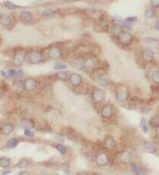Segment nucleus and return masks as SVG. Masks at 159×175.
<instances>
[{
	"label": "nucleus",
	"instance_id": "18",
	"mask_svg": "<svg viewBox=\"0 0 159 175\" xmlns=\"http://www.w3.org/2000/svg\"><path fill=\"white\" fill-rule=\"evenodd\" d=\"M14 129V125H13L12 124H9V123H8V124H5L2 127V133L4 135L6 136L9 135V134H11V133L13 132Z\"/></svg>",
	"mask_w": 159,
	"mask_h": 175
},
{
	"label": "nucleus",
	"instance_id": "34",
	"mask_svg": "<svg viewBox=\"0 0 159 175\" xmlns=\"http://www.w3.org/2000/svg\"><path fill=\"white\" fill-rule=\"evenodd\" d=\"M152 80L155 83H158L159 82V72L158 70H155L152 73Z\"/></svg>",
	"mask_w": 159,
	"mask_h": 175
},
{
	"label": "nucleus",
	"instance_id": "8",
	"mask_svg": "<svg viewBox=\"0 0 159 175\" xmlns=\"http://www.w3.org/2000/svg\"><path fill=\"white\" fill-rule=\"evenodd\" d=\"M101 115L103 117L106 118V119H110V117H112L113 115V109L112 106H110L109 104L104 105L102 107Z\"/></svg>",
	"mask_w": 159,
	"mask_h": 175
},
{
	"label": "nucleus",
	"instance_id": "50",
	"mask_svg": "<svg viewBox=\"0 0 159 175\" xmlns=\"http://www.w3.org/2000/svg\"><path fill=\"white\" fill-rule=\"evenodd\" d=\"M56 175H59V174H56Z\"/></svg>",
	"mask_w": 159,
	"mask_h": 175
},
{
	"label": "nucleus",
	"instance_id": "45",
	"mask_svg": "<svg viewBox=\"0 0 159 175\" xmlns=\"http://www.w3.org/2000/svg\"><path fill=\"white\" fill-rule=\"evenodd\" d=\"M19 175H30V173L28 172V171H21L20 174H19Z\"/></svg>",
	"mask_w": 159,
	"mask_h": 175
},
{
	"label": "nucleus",
	"instance_id": "24",
	"mask_svg": "<svg viewBox=\"0 0 159 175\" xmlns=\"http://www.w3.org/2000/svg\"><path fill=\"white\" fill-rule=\"evenodd\" d=\"M29 165H30V161L27 158H22L17 162V167L19 168H24L29 166Z\"/></svg>",
	"mask_w": 159,
	"mask_h": 175
},
{
	"label": "nucleus",
	"instance_id": "25",
	"mask_svg": "<svg viewBox=\"0 0 159 175\" xmlns=\"http://www.w3.org/2000/svg\"><path fill=\"white\" fill-rule=\"evenodd\" d=\"M11 160L8 158H0V167L3 168H6L10 166Z\"/></svg>",
	"mask_w": 159,
	"mask_h": 175
},
{
	"label": "nucleus",
	"instance_id": "31",
	"mask_svg": "<svg viewBox=\"0 0 159 175\" xmlns=\"http://www.w3.org/2000/svg\"><path fill=\"white\" fill-rule=\"evenodd\" d=\"M155 14V12L153 9H147L145 11V17L148 19H151V18H152V17H154Z\"/></svg>",
	"mask_w": 159,
	"mask_h": 175
},
{
	"label": "nucleus",
	"instance_id": "20",
	"mask_svg": "<svg viewBox=\"0 0 159 175\" xmlns=\"http://www.w3.org/2000/svg\"><path fill=\"white\" fill-rule=\"evenodd\" d=\"M11 17L9 15H8V14H3V15H2L1 17H0V23H1V24L3 27H9L11 24Z\"/></svg>",
	"mask_w": 159,
	"mask_h": 175
},
{
	"label": "nucleus",
	"instance_id": "15",
	"mask_svg": "<svg viewBox=\"0 0 159 175\" xmlns=\"http://www.w3.org/2000/svg\"><path fill=\"white\" fill-rule=\"evenodd\" d=\"M13 90L17 93H20L24 89V83L20 80H16L12 85Z\"/></svg>",
	"mask_w": 159,
	"mask_h": 175
},
{
	"label": "nucleus",
	"instance_id": "30",
	"mask_svg": "<svg viewBox=\"0 0 159 175\" xmlns=\"http://www.w3.org/2000/svg\"><path fill=\"white\" fill-rule=\"evenodd\" d=\"M55 11L54 10H51V9H48V10H44L42 12V16L44 17H53L55 14Z\"/></svg>",
	"mask_w": 159,
	"mask_h": 175
},
{
	"label": "nucleus",
	"instance_id": "4",
	"mask_svg": "<svg viewBox=\"0 0 159 175\" xmlns=\"http://www.w3.org/2000/svg\"><path fill=\"white\" fill-rule=\"evenodd\" d=\"M30 62L32 64H38L42 61V55L38 51H33L29 57Z\"/></svg>",
	"mask_w": 159,
	"mask_h": 175
},
{
	"label": "nucleus",
	"instance_id": "37",
	"mask_svg": "<svg viewBox=\"0 0 159 175\" xmlns=\"http://www.w3.org/2000/svg\"><path fill=\"white\" fill-rule=\"evenodd\" d=\"M150 125L152 126L153 128H158V119L157 117H154V118H152L151 119V121H150Z\"/></svg>",
	"mask_w": 159,
	"mask_h": 175
},
{
	"label": "nucleus",
	"instance_id": "32",
	"mask_svg": "<svg viewBox=\"0 0 159 175\" xmlns=\"http://www.w3.org/2000/svg\"><path fill=\"white\" fill-rule=\"evenodd\" d=\"M56 76L60 81H65L66 79H67V73H66L65 72L62 71V72L57 73Z\"/></svg>",
	"mask_w": 159,
	"mask_h": 175
},
{
	"label": "nucleus",
	"instance_id": "7",
	"mask_svg": "<svg viewBox=\"0 0 159 175\" xmlns=\"http://www.w3.org/2000/svg\"><path fill=\"white\" fill-rule=\"evenodd\" d=\"M84 64H85V61L81 58H74L72 61H71V66L73 68L77 70H82L84 69Z\"/></svg>",
	"mask_w": 159,
	"mask_h": 175
},
{
	"label": "nucleus",
	"instance_id": "26",
	"mask_svg": "<svg viewBox=\"0 0 159 175\" xmlns=\"http://www.w3.org/2000/svg\"><path fill=\"white\" fill-rule=\"evenodd\" d=\"M17 144H18V140L16 137H12L8 140L7 147L9 148H14L15 147H17Z\"/></svg>",
	"mask_w": 159,
	"mask_h": 175
},
{
	"label": "nucleus",
	"instance_id": "22",
	"mask_svg": "<svg viewBox=\"0 0 159 175\" xmlns=\"http://www.w3.org/2000/svg\"><path fill=\"white\" fill-rule=\"evenodd\" d=\"M104 144L106 146V147H108V149H114L116 147V142L115 141V140L112 137H107L105 139Z\"/></svg>",
	"mask_w": 159,
	"mask_h": 175
},
{
	"label": "nucleus",
	"instance_id": "13",
	"mask_svg": "<svg viewBox=\"0 0 159 175\" xmlns=\"http://www.w3.org/2000/svg\"><path fill=\"white\" fill-rule=\"evenodd\" d=\"M24 61H25V54H23V53H18L14 57L13 63L15 66H20L23 64Z\"/></svg>",
	"mask_w": 159,
	"mask_h": 175
},
{
	"label": "nucleus",
	"instance_id": "42",
	"mask_svg": "<svg viewBox=\"0 0 159 175\" xmlns=\"http://www.w3.org/2000/svg\"><path fill=\"white\" fill-rule=\"evenodd\" d=\"M15 73H16V71L14 70V69H9V71H8V75H9V77H12V76H14V75H15Z\"/></svg>",
	"mask_w": 159,
	"mask_h": 175
},
{
	"label": "nucleus",
	"instance_id": "35",
	"mask_svg": "<svg viewBox=\"0 0 159 175\" xmlns=\"http://www.w3.org/2000/svg\"><path fill=\"white\" fill-rule=\"evenodd\" d=\"M68 67V65L65 64H62V63H57L55 64L54 69H57V70H62V69H65Z\"/></svg>",
	"mask_w": 159,
	"mask_h": 175
},
{
	"label": "nucleus",
	"instance_id": "29",
	"mask_svg": "<svg viewBox=\"0 0 159 175\" xmlns=\"http://www.w3.org/2000/svg\"><path fill=\"white\" fill-rule=\"evenodd\" d=\"M4 6L5 7L7 8L8 9H10V10H14V9H16L18 8V6L17 5H15L14 3L11 2L10 1H6L4 2Z\"/></svg>",
	"mask_w": 159,
	"mask_h": 175
},
{
	"label": "nucleus",
	"instance_id": "17",
	"mask_svg": "<svg viewBox=\"0 0 159 175\" xmlns=\"http://www.w3.org/2000/svg\"><path fill=\"white\" fill-rule=\"evenodd\" d=\"M111 31L112 33L116 36H119L122 32V26L120 25L119 24H115L112 26L111 27Z\"/></svg>",
	"mask_w": 159,
	"mask_h": 175
},
{
	"label": "nucleus",
	"instance_id": "12",
	"mask_svg": "<svg viewBox=\"0 0 159 175\" xmlns=\"http://www.w3.org/2000/svg\"><path fill=\"white\" fill-rule=\"evenodd\" d=\"M119 40L123 44H129L132 42L133 36L129 33H122L119 36Z\"/></svg>",
	"mask_w": 159,
	"mask_h": 175
},
{
	"label": "nucleus",
	"instance_id": "6",
	"mask_svg": "<svg viewBox=\"0 0 159 175\" xmlns=\"http://www.w3.org/2000/svg\"><path fill=\"white\" fill-rule=\"evenodd\" d=\"M155 58V53L152 49H145L142 53V58L146 62H151L154 60Z\"/></svg>",
	"mask_w": 159,
	"mask_h": 175
},
{
	"label": "nucleus",
	"instance_id": "19",
	"mask_svg": "<svg viewBox=\"0 0 159 175\" xmlns=\"http://www.w3.org/2000/svg\"><path fill=\"white\" fill-rule=\"evenodd\" d=\"M95 64L93 60L92 59H87L85 61V64H84V68L86 69V70L88 71V72H92V71L95 69Z\"/></svg>",
	"mask_w": 159,
	"mask_h": 175
},
{
	"label": "nucleus",
	"instance_id": "21",
	"mask_svg": "<svg viewBox=\"0 0 159 175\" xmlns=\"http://www.w3.org/2000/svg\"><path fill=\"white\" fill-rule=\"evenodd\" d=\"M34 125H35V124H34L33 121L31 120V119H23L20 121V126L25 129L32 128Z\"/></svg>",
	"mask_w": 159,
	"mask_h": 175
},
{
	"label": "nucleus",
	"instance_id": "27",
	"mask_svg": "<svg viewBox=\"0 0 159 175\" xmlns=\"http://www.w3.org/2000/svg\"><path fill=\"white\" fill-rule=\"evenodd\" d=\"M131 169L132 170V171H134V173H136V174L141 175L143 174V173L142 168H141L140 167H139L138 165L135 164H132L131 165Z\"/></svg>",
	"mask_w": 159,
	"mask_h": 175
},
{
	"label": "nucleus",
	"instance_id": "39",
	"mask_svg": "<svg viewBox=\"0 0 159 175\" xmlns=\"http://www.w3.org/2000/svg\"><path fill=\"white\" fill-rule=\"evenodd\" d=\"M24 134H25V135L27 136V137H33L34 136V133L32 132V131H30V129H25Z\"/></svg>",
	"mask_w": 159,
	"mask_h": 175
},
{
	"label": "nucleus",
	"instance_id": "10",
	"mask_svg": "<svg viewBox=\"0 0 159 175\" xmlns=\"http://www.w3.org/2000/svg\"><path fill=\"white\" fill-rule=\"evenodd\" d=\"M128 97H129V93H128L127 90H125V88H120L116 92V99L119 102L125 101Z\"/></svg>",
	"mask_w": 159,
	"mask_h": 175
},
{
	"label": "nucleus",
	"instance_id": "43",
	"mask_svg": "<svg viewBox=\"0 0 159 175\" xmlns=\"http://www.w3.org/2000/svg\"><path fill=\"white\" fill-rule=\"evenodd\" d=\"M145 40H146V42H147V43H152V42H156L158 39H157L156 38H151V37H147V38L145 39Z\"/></svg>",
	"mask_w": 159,
	"mask_h": 175
},
{
	"label": "nucleus",
	"instance_id": "16",
	"mask_svg": "<svg viewBox=\"0 0 159 175\" xmlns=\"http://www.w3.org/2000/svg\"><path fill=\"white\" fill-rule=\"evenodd\" d=\"M119 158L122 162L124 163V164H128V163H129L131 161L132 156H131V154L129 152L125 151L120 154Z\"/></svg>",
	"mask_w": 159,
	"mask_h": 175
},
{
	"label": "nucleus",
	"instance_id": "23",
	"mask_svg": "<svg viewBox=\"0 0 159 175\" xmlns=\"http://www.w3.org/2000/svg\"><path fill=\"white\" fill-rule=\"evenodd\" d=\"M98 82L101 86L102 87H107L109 85V80H108V77L105 76L104 75L100 76L98 78Z\"/></svg>",
	"mask_w": 159,
	"mask_h": 175
},
{
	"label": "nucleus",
	"instance_id": "33",
	"mask_svg": "<svg viewBox=\"0 0 159 175\" xmlns=\"http://www.w3.org/2000/svg\"><path fill=\"white\" fill-rule=\"evenodd\" d=\"M56 148L59 150L60 153L62 154L66 153V152H67V147H66L65 145H63L62 143L57 144V145L56 146Z\"/></svg>",
	"mask_w": 159,
	"mask_h": 175
},
{
	"label": "nucleus",
	"instance_id": "41",
	"mask_svg": "<svg viewBox=\"0 0 159 175\" xmlns=\"http://www.w3.org/2000/svg\"><path fill=\"white\" fill-rule=\"evenodd\" d=\"M0 73H1L2 76L4 78V79H9V75H8V73L5 72V71L1 70V71H0Z\"/></svg>",
	"mask_w": 159,
	"mask_h": 175
},
{
	"label": "nucleus",
	"instance_id": "14",
	"mask_svg": "<svg viewBox=\"0 0 159 175\" xmlns=\"http://www.w3.org/2000/svg\"><path fill=\"white\" fill-rule=\"evenodd\" d=\"M20 18L23 22L29 23L32 20V14L28 11H23L20 14Z\"/></svg>",
	"mask_w": 159,
	"mask_h": 175
},
{
	"label": "nucleus",
	"instance_id": "47",
	"mask_svg": "<svg viewBox=\"0 0 159 175\" xmlns=\"http://www.w3.org/2000/svg\"><path fill=\"white\" fill-rule=\"evenodd\" d=\"M11 172V171H4V172H2V174L3 175H6L8 174H9V173Z\"/></svg>",
	"mask_w": 159,
	"mask_h": 175
},
{
	"label": "nucleus",
	"instance_id": "5",
	"mask_svg": "<svg viewBox=\"0 0 159 175\" xmlns=\"http://www.w3.org/2000/svg\"><path fill=\"white\" fill-rule=\"evenodd\" d=\"M92 98L97 103L103 101L105 99V93L103 90L101 89H96L92 93Z\"/></svg>",
	"mask_w": 159,
	"mask_h": 175
},
{
	"label": "nucleus",
	"instance_id": "40",
	"mask_svg": "<svg viewBox=\"0 0 159 175\" xmlns=\"http://www.w3.org/2000/svg\"><path fill=\"white\" fill-rule=\"evenodd\" d=\"M150 2L153 7L157 8L159 6V0H151Z\"/></svg>",
	"mask_w": 159,
	"mask_h": 175
},
{
	"label": "nucleus",
	"instance_id": "2",
	"mask_svg": "<svg viewBox=\"0 0 159 175\" xmlns=\"http://www.w3.org/2000/svg\"><path fill=\"white\" fill-rule=\"evenodd\" d=\"M62 54V49L61 48L58 46H54L50 49L49 53H48V56H49L50 59L51 60H56L61 56Z\"/></svg>",
	"mask_w": 159,
	"mask_h": 175
},
{
	"label": "nucleus",
	"instance_id": "28",
	"mask_svg": "<svg viewBox=\"0 0 159 175\" xmlns=\"http://www.w3.org/2000/svg\"><path fill=\"white\" fill-rule=\"evenodd\" d=\"M140 126L142 127V130L143 133L148 132V127H147V121L146 118H141L140 119Z\"/></svg>",
	"mask_w": 159,
	"mask_h": 175
},
{
	"label": "nucleus",
	"instance_id": "46",
	"mask_svg": "<svg viewBox=\"0 0 159 175\" xmlns=\"http://www.w3.org/2000/svg\"><path fill=\"white\" fill-rule=\"evenodd\" d=\"M155 30H158V28H159V25H158V21H157L156 23H155Z\"/></svg>",
	"mask_w": 159,
	"mask_h": 175
},
{
	"label": "nucleus",
	"instance_id": "1",
	"mask_svg": "<svg viewBox=\"0 0 159 175\" xmlns=\"http://www.w3.org/2000/svg\"><path fill=\"white\" fill-rule=\"evenodd\" d=\"M96 162L99 166H104L109 162V157L107 155V153L101 152L97 155Z\"/></svg>",
	"mask_w": 159,
	"mask_h": 175
},
{
	"label": "nucleus",
	"instance_id": "48",
	"mask_svg": "<svg viewBox=\"0 0 159 175\" xmlns=\"http://www.w3.org/2000/svg\"><path fill=\"white\" fill-rule=\"evenodd\" d=\"M61 1H63V2H65V1H68V0H61Z\"/></svg>",
	"mask_w": 159,
	"mask_h": 175
},
{
	"label": "nucleus",
	"instance_id": "38",
	"mask_svg": "<svg viewBox=\"0 0 159 175\" xmlns=\"http://www.w3.org/2000/svg\"><path fill=\"white\" fill-rule=\"evenodd\" d=\"M24 74V71L23 70V69H19V70H17V72L15 73V78L17 80H20L21 78L23 77V76Z\"/></svg>",
	"mask_w": 159,
	"mask_h": 175
},
{
	"label": "nucleus",
	"instance_id": "49",
	"mask_svg": "<svg viewBox=\"0 0 159 175\" xmlns=\"http://www.w3.org/2000/svg\"><path fill=\"white\" fill-rule=\"evenodd\" d=\"M134 175H139V174H134Z\"/></svg>",
	"mask_w": 159,
	"mask_h": 175
},
{
	"label": "nucleus",
	"instance_id": "36",
	"mask_svg": "<svg viewBox=\"0 0 159 175\" xmlns=\"http://www.w3.org/2000/svg\"><path fill=\"white\" fill-rule=\"evenodd\" d=\"M122 25H123V27H125V28H126V29H131V27H132L133 23L131 22V21H130V20H128L127 18H125L124 20H123Z\"/></svg>",
	"mask_w": 159,
	"mask_h": 175
},
{
	"label": "nucleus",
	"instance_id": "3",
	"mask_svg": "<svg viewBox=\"0 0 159 175\" xmlns=\"http://www.w3.org/2000/svg\"><path fill=\"white\" fill-rule=\"evenodd\" d=\"M37 81L35 79H32V78H28L25 80L24 82V88L26 90L31 91H33L35 88L37 87Z\"/></svg>",
	"mask_w": 159,
	"mask_h": 175
},
{
	"label": "nucleus",
	"instance_id": "9",
	"mask_svg": "<svg viewBox=\"0 0 159 175\" xmlns=\"http://www.w3.org/2000/svg\"><path fill=\"white\" fill-rule=\"evenodd\" d=\"M69 81L74 86H78L82 82V76L77 73H73L69 76Z\"/></svg>",
	"mask_w": 159,
	"mask_h": 175
},
{
	"label": "nucleus",
	"instance_id": "11",
	"mask_svg": "<svg viewBox=\"0 0 159 175\" xmlns=\"http://www.w3.org/2000/svg\"><path fill=\"white\" fill-rule=\"evenodd\" d=\"M143 150L148 153H155L156 152V147L151 142H145L143 145Z\"/></svg>",
	"mask_w": 159,
	"mask_h": 175
},
{
	"label": "nucleus",
	"instance_id": "44",
	"mask_svg": "<svg viewBox=\"0 0 159 175\" xmlns=\"http://www.w3.org/2000/svg\"><path fill=\"white\" fill-rule=\"evenodd\" d=\"M127 19L132 23L137 21V18L136 17H127Z\"/></svg>",
	"mask_w": 159,
	"mask_h": 175
}]
</instances>
